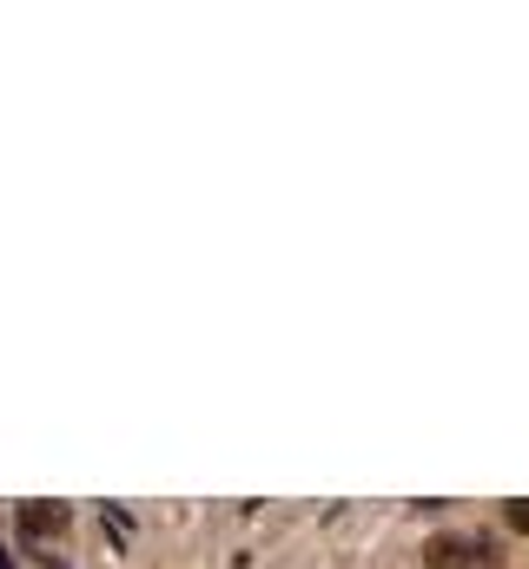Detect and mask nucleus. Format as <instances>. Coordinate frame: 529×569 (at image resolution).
I'll use <instances>...</instances> for the list:
<instances>
[{
	"mask_svg": "<svg viewBox=\"0 0 529 569\" xmlns=\"http://www.w3.org/2000/svg\"><path fill=\"white\" fill-rule=\"evenodd\" d=\"M423 563H430V569H470V563H497V543H483V537H430V550H423Z\"/></svg>",
	"mask_w": 529,
	"mask_h": 569,
	"instance_id": "nucleus-1",
	"label": "nucleus"
},
{
	"mask_svg": "<svg viewBox=\"0 0 529 569\" xmlns=\"http://www.w3.org/2000/svg\"><path fill=\"white\" fill-rule=\"evenodd\" d=\"M20 530L47 543V537H60V530H67V510H60V503H20Z\"/></svg>",
	"mask_w": 529,
	"mask_h": 569,
	"instance_id": "nucleus-2",
	"label": "nucleus"
},
{
	"mask_svg": "<svg viewBox=\"0 0 529 569\" xmlns=\"http://www.w3.org/2000/svg\"><path fill=\"white\" fill-rule=\"evenodd\" d=\"M503 517H510V530H523V537H529V503H510Z\"/></svg>",
	"mask_w": 529,
	"mask_h": 569,
	"instance_id": "nucleus-3",
	"label": "nucleus"
}]
</instances>
